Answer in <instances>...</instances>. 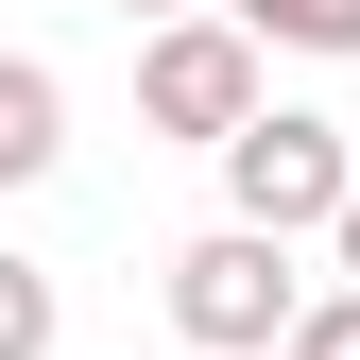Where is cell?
I'll use <instances>...</instances> for the list:
<instances>
[{"label": "cell", "mask_w": 360, "mask_h": 360, "mask_svg": "<svg viewBox=\"0 0 360 360\" xmlns=\"http://www.w3.org/2000/svg\"><path fill=\"white\" fill-rule=\"evenodd\" d=\"M326 257H343V275H360V189H343V223H326Z\"/></svg>", "instance_id": "ba28073f"}, {"label": "cell", "mask_w": 360, "mask_h": 360, "mask_svg": "<svg viewBox=\"0 0 360 360\" xmlns=\"http://www.w3.org/2000/svg\"><path fill=\"white\" fill-rule=\"evenodd\" d=\"M292 309H309V275H292V240H257V223H206V240L172 257V343L189 360H275Z\"/></svg>", "instance_id": "6da1fadb"}, {"label": "cell", "mask_w": 360, "mask_h": 360, "mask_svg": "<svg viewBox=\"0 0 360 360\" xmlns=\"http://www.w3.org/2000/svg\"><path fill=\"white\" fill-rule=\"evenodd\" d=\"M120 18H223V0H120Z\"/></svg>", "instance_id": "9c48e42d"}, {"label": "cell", "mask_w": 360, "mask_h": 360, "mask_svg": "<svg viewBox=\"0 0 360 360\" xmlns=\"http://www.w3.org/2000/svg\"><path fill=\"white\" fill-rule=\"evenodd\" d=\"M0 360H52V275L34 257H0Z\"/></svg>", "instance_id": "8992f818"}, {"label": "cell", "mask_w": 360, "mask_h": 360, "mask_svg": "<svg viewBox=\"0 0 360 360\" xmlns=\"http://www.w3.org/2000/svg\"><path fill=\"white\" fill-rule=\"evenodd\" d=\"M343 189H360V155H343V120H309V103H257L240 138H223V223H257V240L343 223Z\"/></svg>", "instance_id": "7a4b0ae2"}, {"label": "cell", "mask_w": 360, "mask_h": 360, "mask_svg": "<svg viewBox=\"0 0 360 360\" xmlns=\"http://www.w3.org/2000/svg\"><path fill=\"white\" fill-rule=\"evenodd\" d=\"M275 360H360V292H309V309H292V343H275Z\"/></svg>", "instance_id": "52a82bcc"}, {"label": "cell", "mask_w": 360, "mask_h": 360, "mask_svg": "<svg viewBox=\"0 0 360 360\" xmlns=\"http://www.w3.org/2000/svg\"><path fill=\"white\" fill-rule=\"evenodd\" d=\"M257 52H360V0H223Z\"/></svg>", "instance_id": "5b68a950"}, {"label": "cell", "mask_w": 360, "mask_h": 360, "mask_svg": "<svg viewBox=\"0 0 360 360\" xmlns=\"http://www.w3.org/2000/svg\"><path fill=\"white\" fill-rule=\"evenodd\" d=\"M138 120L223 155V138L257 120V34H240V18H155V52H138Z\"/></svg>", "instance_id": "3957f363"}, {"label": "cell", "mask_w": 360, "mask_h": 360, "mask_svg": "<svg viewBox=\"0 0 360 360\" xmlns=\"http://www.w3.org/2000/svg\"><path fill=\"white\" fill-rule=\"evenodd\" d=\"M52 155H69V86L34 69V52H0V189H34Z\"/></svg>", "instance_id": "277c9868"}]
</instances>
